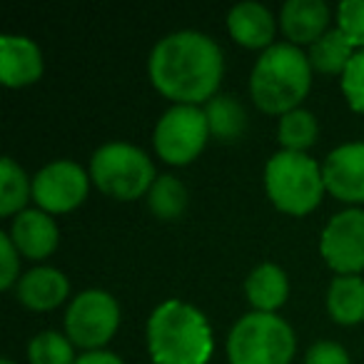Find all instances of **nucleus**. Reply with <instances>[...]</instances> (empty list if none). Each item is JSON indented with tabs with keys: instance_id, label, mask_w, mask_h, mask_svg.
I'll return each instance as SVG.
<instances>
[{
	"instance_id": "obj_1",
	"label": "nucleus",
	"mask_w": 364,
	"mask_h": 364,
	"mask_svg": "<svg viewBox=\"0 0 364 364\" xmlns=\"http://www.w3.org/2000/svg\"><path fill=\"white\" fill-rule=\"evenodd\" d=\"M150 80L177 105L213 100L223 77V53L218 43L198 31L165 36L150 53Z\"/></svg>"
},
{
	"instance_id": "obj_2",
	"label": "nucleus",
	"mask_w": 364,
	"mask_h": 364,
	"mask_svg": "<svg viewBox=\"0 0 364 364\" xmlns=\"http://www.w3.org/2000/svg\"><path fill=\"white\" fill-rule=\"evenodd\" d=\"M147 347L155 364H205L213 354V329L198 307L167 299L147 319Z\"/></svg>"
},
{
	"instance_id": "obj_3",
	"label": "nucleus",
	"mask_w": 364,
	"mask_h": 364,
	"mask_svg": "<svg viewBox=\"0 0 364 364\" xmlns=\"http://www.w3.org/2000/svg\"><path fill=\"white\" fill-rule=\"evenodd\" d=\"M312 82V63L292 43L269 46L259 55L250 77L252 100L259 110L272 115H287L297 110Z\"/></svg>"
},
{
	"instance_id": "obj_4",
	"label": "nucleus",
	"mask_w": 364,
	"mask_h": 364,
	"mask_svg": "<svg viewBox=\"0 0 364 364\" xmlns=\"http://www.w3.org/2000/svg\"><path fill=\"white\" fill-rule=\"evenodd\" d=\"M264 188L274 208L287 215H307L322 200L324 177L319 165L304 152L282 150L269 157Z\"/></svg>"
},
{
	"instance_id": "obj_5",
	"label": "nucleus",
	"mask_w": 364,
	"mask_h": 364,
	"mask_svg": "<svg viewBox=\"0 0 364 364\" xmlns=\"http://www.w3.org/2000/svg\"><path fill=\"white\" fill-rule=\"evenodd\" d=\"M294 332L272 312H250L228 337L230 364H289Z\"/></svg>"
},
{
	"instance_id": "obj_6",
	"label": "nucleus",
	"mask_w": 364,
	"mask_h": 364,
	"mask_svg": "<svg viewBox=\"0 0 364 364\" xmlns=\"http://www.w3.org/2000/svg\"><path fill=\"white\" fill-rule=\"evenodd\" d=\"M90 175L100 193L115 200H135L150 193L155 177L152 160L135 145L107 142L97 147L90 160Z\"/></svg>"
},
{
	"instance_id": "obj_7",
	"label": "nucleus",
	"mask_w": 364,
	"mask_h": 364,
	"mask_svg": "<svg viewBox=\"0 0 364 364\" xmlns=\"http://www.w3.org/2000/svg\"><path fill=\"white\" fill-rule=\"evenodd\" d=\"M210 135L208 115L198 105H172L155 127V150L170 165H188Z\"/></svg>"
},
{
	"instance_id": "obj_8",
	"label": "nucleus",
	"mask_w": 364,
	"mask_h": 364,
	"mask_svg": "<svg viewBox=\"0 0 364 364\" xmlns=\"http://www.w3.org/2000/svg\"><path fill=\"white\" fill-rule=\"evenodd\" d=\"M117 324H120V307L112 299V294L102 289L80 292L65 312L68 339L92 352L115 334Z\"/></svg>"
},
{
	"instance_id": "obj_9",
	"label": "nucleus",
	"mask_w": 364,
	"mask_h": 364,
	"mask_svg": "<svg viewBox=\"0 0 364 364\" xmlns=\"http://www.w3.org/2000/svg\"><path fill=\"white\" fill-rule=\"evenodd\" d=\"M319 252L339 274L364 269V210H344L327 223L319 240Z\"/></svg>"
},
{
	"instance_id": "obj_10",
	"label": "nucleus",
	"mask_w": 364,
	"mask_h": 364,
	"mask_svg": "<svg viewBox=\"0 0 364 364\" xmlns=\"http://www.w3.org/2000/svg\"><path fill=\"white\" fill-rule=\"evenodd\" d=\"M87 195V175L77 162L55 160L33 177V200L43 213H68Z\"/></svg>"
},
{
	"instance_id": "obj_11",
	"label": "nucleus",
	"mask_w": 364,
	"mask_h": 364,
	"mask_svg": "<svg viewBox=\"0 0 364 364\" xmlns=\"http://www.w3.org/2000/svg\"><path fill=\"white\" fill-rule=\"evenodd\" d=\"M324 188L344 203H364V142H347L322 165Z\"/></svg>"
},
{
	"instance_id": "obj_12",
	"label": "nucleus",
	"mask_w": 364,
	"mask_h": 364,
	"mask_svg": "<svg viewBox=\"0 0 364 364\" xmlns=\"http://www.w3.org/2000/svg\"><path fill=\"white\" fill-rule=\"evenodd\" d=\"M43 75L41 48L23 36L0 38V82L6 87H23Z\"/></svg>"
},
{
	"instance_id": "obj_13",
	"label": "nucleus",
	"mask_w": 364,
	"mask_h": 364,
	"mask_svg": "<svg viewBox=\"0 0 364 364\" xmlns=\"http://www.w3.org/2000/svg\"><path fill=\"white\" fill-rule=\"evenodd\" d=\"M58 225L43 210H23L11 228V240L18 247V252H23L31 259H43L58 247Z\"/></svg>"
},
{
	"instance_id": "obj_14",
	"label": "nucleus",
	"mask_w": 364,
	"mask_h": 364,
	"mask_svg": "<svg viewBox=\"0 0 364 364\" xmlns=\"http://www.w3.org/2000/svg\"><path fill=\"white\" fill-rule=\"evenodd\" d=\"M282 31L292 46L317 43L327 33L329 8L322 0H287L282 8Z\"/></svg>"
},
{
	"instance_id": "obj_15",
	"label": "nucleus",
	"mask_w": 364,
	"mask_h": 364,
	"mask_svg": "<svg viewBox=\"0 0 364 364\" xmlns=\"http://www.w3.org/2000/svg\"><path fill=\"white\" fill-rule=\"evenodd\" d=\"M68 289H70V284L60 269L36 267L28 274H23L18 282V299L26 307L46 312V309L58 307L68 297Z\"/></svg>"
},
{
	"instance_id": "obj_16",
	"label": "nucleus",
	"mask_w": 364,
	"mask_h": 364,
	"mask_svg": "<svg viewBox=\"0 0 364 364\" xmlns=\"http://www.w3.org/2000/svg\"><path fill=\"white\" fill-rule=\"evenodd\" d=\"M228 28L245 48H269L274 38V18L259 3H237L228 16Z\"/></svg>"
},
{
	"instance_id": "obj_17",
	"label": "nucleus",
	"mask_w": 364,
	"mask_h": 364,
	"mask_svg": "<svg viewBox=\"0 0 364 364\" xmlns=\"http://www.w3.org/2000/svg\"><path fill=\"white\" fill-rule=\"evenodd\" d=\"M245 292H247V299L252 302L255 312H274L287 299V274L277 264L264 262L255 267L250 277L245 279Z\"/></svg>"
},
{
	"instance_id": "obj_18",
	"label": "nucleus",
	"mask_w": 364,
	"mask_h": 364,
	"mask_svg": "<svg viewBox=\"0 0 364 364\" xmlns=\"http://www.w3.org/2000/svg\"><path fill=\"white\" fill-rule=\"evenodd\" d=\"M327 309L334 322L357 324L364 319V279L357 274H339L327 292Z\"/></svg>"
},
{
	"instance_id": "obj_19",
	"label": "nucleus",
	"mask_w": 364,
	"mask_h": 364,
	"mask_svg": "<svg viewBox=\"0 0 364 364\" xmlns=\"http://www.w3.org/2000/svg\"><path fill=\"white\" fill-rule=\"evenodd\" d=\"M354 53L357 50L349 43V38L339 28H334V31L324 33L317 43H312V48H309V63H312L314 70L324 73V75H337V73H344V68L349 65Z\"/></svg>"
},
{
	"instance_id": "obj_20",
	"label": "nucleus",
	"mask_w": 364,
	"mask_h": 364,
	"mask_svg": "<svg viewBox=\"0 0 364 364\" xmlns=\"http://www.w3.org/2000/svg\"><path fill=\"white\" fill-rule=\"evenodd\" d=\"M210 132L225 142L237 140L247 127V112L232 95H215L205 107Z\"/></svg>"
},
{
	"instance_id": "obj_21",
	"label": "nucleus",
	"mask_w": 364,
	"mask_h": 364,
	"mask_svg": "<svg viewBox=\"0 0 364 364\" xmlns=\"http://www.w3.org/2000/svg\"><path fill=\"white\" fill-rule=\"evenodd\" d=\"M147 205L152 215L160 220H175L188 208V190L177 177L160 175L152 182L150 193H147Z\"/></svg>"
},
{
	"instance_id": "obj_22",
	"label": "nucleus",
	"mask_w": 364,
	"mask_h": 364,
	"mask_svg": "<svg viewBox=\"0 0 364 364\" xmlns=\"http://www.w3.org/2000/svg\"><path fill=\"white\" fill-rule=\"evenodd\" d=\"M31 193L33 185L26 172L21 170V165H16L13 157H3L0 160V215L8 218V215L18 213L28 203Z\"/></svg>"
},
{
	"instance_id": "obj_23",
	"label": "nucleus",
	"mask_w": 364,
	"mask_h": 364,
	"mask_svg": "<svg viewBox=\"0 0 364 364\" xmlns=\"http://www.w3.org/2000/svg\"><path fill=\"white\" fill-rule=\"evenodd\" d=\"M277 137L284 145V150L304 152L314 140H317V120H314V115L309 110L297 107V110L279 117Z\"/></svg>"
},
{
	"instance_id": "obj_24",
	"label": "nucleus",
	"mask_w": 364,
	"mask_h": 364,
	"mask_svg": "<svg viewBox=\"0 0 364 364\" xmlns=\"http://www.w3.org/2000/svg\"><path fill=\"white\" fill-rule=\"evenodd\" d=\"M28 357L33 364H75L73 344L58 332H41L28 344Z\"/></svg>"
},
{
	"instance_id": "obj_25",
	"label": "nucleus",
	"mask_w": 364,
	"mask_h": 364,
	"mask_svg": "<svg viewBox=\"0 0 364 364\" xmlns=\"http://www.w3.org/2000/svg\"><path fill=\"white\" fill-rule=\"evenodd\" d=\"M342 90L349 107L364 112V50H357L342 73Z\"/></svg>"
},
{
	"instance_id": "obj_26",
	"label": "nucleus",
	"mask_w": 364,
	"mask_h": 364,
	"mask_svg": "<svg viewBox=\"0 0 364 364\" xmlns=\"http://www.w3.org/2000/svg\"><path fill=\"white\" fill-rule=\"evenodd\" d=\"M339 31L354 48H364V0H342L337 8Z\"/></svg>"
},
{
	"instance_id": "obj_27",
	"label": "nucleus",
	"mask_w": 364,
	"mask_h": 364,
	"mask_svg": "<svg viewBox=\"0 0 364 364\" xmlns=\"http://www.w3.org/2000/svg\"><path fill=\"white\" fill-rule=\"evenodd\" d=\"M18 274V247L13 245L11 235L0 232V289L13 287Z\"/></svg>"
},
{
	"instance_id": "obj_28",
	"label": "nucleus",
	"mask_w": 364,
	"mask_h": 364,
	"mask_svg": "<svg viewBox=\"0 0 364 364\" xmlns=\"http://www.w3.org/2000/svg\"><path fill=\"white\" fill-rule=\"evenodd\" d=\"M304 364H349V354L344 352V347H339L337 342H314L307 349Z\"/></svg>"
},
{
	"instance_id": "obj_29",
	"label": "nucleus",
	"mask_w": 364,
	"mask_h": 364,
	"mask_svg": "<svg viewBox=\"0 0 364 364\" xmlns=\"http://www.w3.org/2000/svg\"><path fill=\"white\" fill-rule=\"evenodd\" d=\"M75 364H122V359H117L112 352L95 349V352H87V354H82L80 359H75Z\"/></svg>"
},
{
	"instance_id": "obj_30",
	"label": "nucleus",
	"mask_w": 364,
	"mask_h": 364,
	"mask_svg": "<svg viewBox=\"0 0 364 364\" xmlns=\"http://www.w3.org/2000/svg\"><path fill=\"white\" fill-rule=\"evenodd\" d=\"M0 364H16L13 359H0Z\"/></svg>"
}]
</instances>
